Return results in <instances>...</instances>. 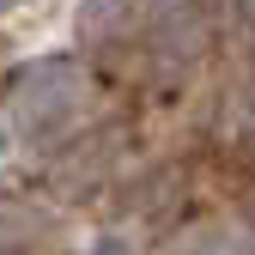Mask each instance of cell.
Returning <instances> with one entry per match:
<instances>
[{
	"mask_svg": "<svg viewBox=\"0 0 255 255\" xmlns=\"http://www.w3.org/2000/svg\"><path fill=\"white\" fill-rule=\"evenodd\" d=\"M176 255H249V237L231 231V225H201L195 237H188Z\"/></svg>",
	"mask_w": 255,
	"mask_h": 255,
	"instance_id": "2",
	"label": "cell"
},
{
	"mask_svg": "<svg viewBox=\"0 0 255 255\" xmlns=\"http://www.w3.org/2000/svg\"><path fill=\"white\" fill-rule=\"evenodd\" d=\"M0 152H6V134H0Z\"/></svg>",
	"mask_w": 255,
	"mask_h": 255,
	"instance_id": "3",
	"label": "cell"
},
{
	"mask_svg": "<svg viewBox=\"0 0 255 255\" xmlns=\"http://www.w3.org/2000/svg\"><path fill=\"white\" fill-rule=\"evenodd\" d=\"M0 6H6V0H0Z\"/></svg>",
	"mask_w": 255,
	"mask_h": 255,
	"instance_id": "4",
	"label": "cell"
},
{
	"mask_svg": "<svg viewBox=\"0 0 255 255\" xmlns=\"http://www.w3.org/2000/svg\"><path fill=\"white\" fill-rule=\"evenodd\" d=\"M79 104H85V79H79L73 61H30L18 73V85H12V122L37 146L55 140L61 128H73Z\"/></svg>",
	"mask_w": 255,
	"mask_h": 255,
	"instance_id": "1",
	"label": "cell"
}]
</instances>
